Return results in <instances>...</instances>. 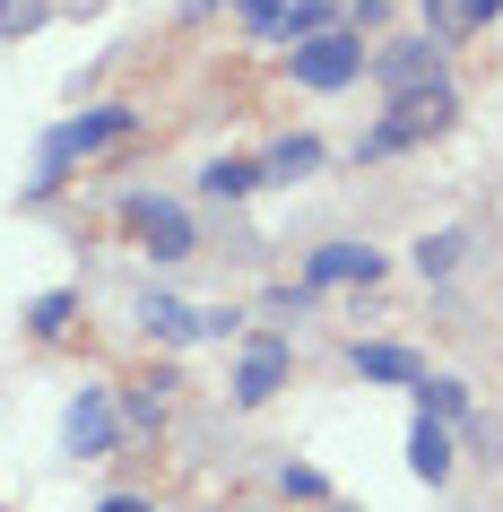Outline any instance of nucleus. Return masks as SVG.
Instances as JSON below:
<instances>
[{
    "label": "nucleus",
    "instance_id": "17",
    "mask_svg": "<svg viewBox=\"0 0 503 512\" xmlns=\"http://www.w3.org/2000/svg\"><path fill=\"white\" fill-rule=\"evenodd\" d=\"M417 417H434V426L469 417V382H451V374H425V382H417Z\"/></svg>",
    "mask_w": 503,
    "mask_h": 512
},
{
    "label": "nucleus",
    "instance_id": "8",
    "mask_svg": "<svg viewBox=\"0 0 503 512\" xmlns=\"http://www.w3.org/2000/svg\"><path fill=\"white\" fill-rule=\"evenodd\" d=\"M373 278H382V252H373V243H321V252H313V261H304V287H313V296H321V287H373Z\"/></svg>",
    "mask_w": 503,
    "mask_h": 512
},
{
    "label": "nucleus",
    "instance_id": "11",
    "mask_svg": "<svg viewBox=\"0 0 503 512\" xmlns=\"http://www.w3.org/2000/svg\"><path fill=\"white\" fill-rule=\"evenodd\" d=\"M408 469H417L425 486H443L451 469H460V460H451V426H434V417H417V426H408Z\"/></svg>",
    "mask_w": 503,
    "mask_h": 512
},
{
    "label": "nucleus",
    "instance_id": "19",
    "mask_svg": "<svg viewBox=\"0 0 503 512\" xmlns=\"http://www.w3.org/2000/svg\"><path fill=\"white\" fill-rule=\"evenodd\" d=\"M425 35H434V44H460V35H469V0H425Z\"/></svg>",
    "mask_w": 503,
    "mask_h": 512
},
{
    "label": "nucleus",
    "instance_id": "1",
    "mask_svg": "<svg viewBox=\"0 0 503 512\" xmlns=\"http://www.w3.org/2000/svg\"><path fill=\"white\" fill-rule=\"evenodd\" d=\"M139 131V113L131 105H96V113H79V122H61L53 139H44V157H35V183H27V200H53L61 191V174L79 157H105L113 139H131Z\"/></svg>",
    "mask_w": 503,
    "mask_h": 512
},
{
    "label": "nucleus",
    "instance_id": "22",
    "mask_svg": "<svg viewBox=\"0 0 503 512\" xmlns=\"http://www.w3.org/2000/svg\"><path fill=\"white\" fill-rule=\"evenodd\" d=\"M191 322H200V339H235L243 313H235V304H191Z\"/></svg>",
    "mask_w": 503,
    "mask_h": 512
},
{
    "label": "nucleus",
    "instance_id": "2",
    "mask_svg": "<svg viewBox=\"0 0 503 512\" xmlns=\"http://www.w3.org/2000/svg\"><path fill=\"white\" fill-rule=\"evenodd\" d=\"M451 113H460L451 79H443V87H425V96H399V105L382 113L365 139H356V165H373V157H408V148H425V139H443V131H451Z\"/></svg>",
    "mask_w": 503,
    "mask_h": 512
},
{
    "label": "nucleus",
    "instance_id": "7",
    "mask_svg": "<svg viewBox=\"0 0 503 512\" xmlns=\"http://www.w3.org/2000/svg\"><path fill=\"white\" fill-rule=\"evenodd\" d=\"M287 365H295V348L278 339V330L243 339V356H235V408H269L278 391H287Z\"/></svg>",
    "mask_w": 503,
    "mask_h": 512
},
{
    "label": "nucleus",
    "instance_id": "20",
    "mask_svg": "<svg viewBox=\"0 0 503 512\" xmlns=\"http://www.w3.org/2000/svg\"><path fill=\"white\" fill-rule=\"evenodd\" d=\"M53 18V0H0V44H18V35H35Z\"/></svg>",
    "mask_w": 503,
    "mask_h": 512
},
{
    "label": "nucleus",
    "instance_id": "3",
    "mask_svg": "<svg viewBox=\"0 0 503 512\" xmlns=\"http://www.w3.org/2000/svg\"><path fill=\"white\" fill-rule=\"evenodd\" d=\"M295 87H313V96H339V87H356L373 70V53H365V35L356 27H330V35H313V44H295Z\"/></svg>",
    "mask_w": 503,
    "mask_h": 512
},
{
    "label": "nucleus",
    "instance_id": "18",
    "mask_svg": "<svg viewBox=\"0 0 503 512\" xmlns=\"http://www.w3.org/2000/svg\"><path fill=\"white\" fill-rule=\"evenodd\" d=\"M70 322H79V296H70V287H53V296L27 304V330H35V339H61Z\"/></svg>",
    "mask_w": 503,
    "mask_h": 512
},
{
    "label": "nucleus",
    "instance_id": "23",
    "mask_svg": "<svg viewBox=\"0 0 503 512\" xmlns=\"http://www.w3.org/2000/svg\"><path fill=\"white\" fill-rule=\"evenodd\" d=\"M278 486H287V495H304V504H321V495H330V478H321V469H295V460L278 469Z\"/></svg>",
    "mask_w": 503,
    "mask_h": 512
},
{
    "label": "nucleus",
    "instance_id": "26",
    "mask_svg": "<svg viewBox=\"0 0 503 512\" xmlns=\"http://www.w3.org/2000/svg\"><path fill=\"white\" fill-rule=\"evenodd\" d=\"M486 18H503V0H469V27H486Z\"/></svg>",
    "mask_w": 503,
    "mask_h": 512
},
{
    "label": "nucleus",
    "instance_id": "9",
    "mask_svg": "<svg viewBox=\"0 0 503 512\" xmlns=\"http://www.w3.org/2000/svg\"><path fill=\"white\" fill-rule=\"evenodd\" d=\"M347 365H356L365 382H399V391H417V382H425L417 348H399V339H356V348H347Z\"/></svg>",
    "mask_w": 503,
    "mask_h": 512
},
{
    "label": "nucleus",
    "instance_id": "16",
    "mask_svg": "<svg viewBox=\"0 0 503 512\" xmlns=\"http://www.w3.org/2000/svg\"><path fill=\"white\" fill-rule=\"evenodd\" d=\"M330 27H347L339 9H330V0H287V18H278V44H313V35H330Z\"/></svg>",
    "mask_w": 503,
    "mask_h": 512
},
{
    "label": "nucleus",
    "instance_id": "14",
    "mask_svg": "<svg viewBox=\"0 0 503 512\" xmlns=\"http://www.w3.org/2000/svg\"><path fill=\"white\" fill-rule=\"evenodd\" d=\"M165 391H174V374H148L122 391V434H157L165 426Z\"/></svg>",
    "mask_w": 503,
    "mask_h": 512
},
{
    "label": "nucleus",
    "instance_id": "21",
    "mask_svg": "<svg viewBox=\"0 0 503 512\" xmlns=\"http://www.w3.org/2000/svg\"><path fill=\"white\" fill-rule=\"evenodd\" d=\"M243 9V27L261 35V44H278V18H287V0H235Z\"/></svg>",
    "mask_w": 503,
    "mask_h": 512
},
{
    "label": "nucleus",
    "instance_id": "25",
    "mask_svg": "<svg viewBox=\"0 0 503 512\" xmlns=\"http://www.w3.org/2000/svg\"><path fill=\"white\" fill-rule=\"evenodd\" d=\"M96 512H157V504H139V495H105Z\"/></svg>",
    "mask_w": 503,
    "mask_h": 512
},
{
    "label": "nucleus",
    "instance_id": "12",
    "mask_svg": "<svg viewBox=\"0 0 503 512\" xmlns=\"http://www.w3.org/2000/svg\"><path fill=\"white\" fill-rule=\"evenodd\" d=\"M139 330L165 339V348H191V339H200V322H191L183 296H139Z\"/></svg>",
    "mask_w": 503,
    "mask_h": 512
},
{
    "label": "nucleus",
    "instance_id": "13",
    "mask_svg": "<svg viewBox=\"0 0 503 512\" xmlns=\"http://www.w3.org/2000/svg\"><path fill=\"white\" fill-rule=\"evenodd\" d=\"M200 191L209 200H252L261 191V157H209L200 165Z\"/></svg>",
    "mask_w": 503,
    "mask_h": 512
},
{
    "label": "nucleus",
    "instance_id": "24",
    "mask_svg": "<svg viewBox=\"0 0 503 512\" xmlns=\"http://www.w3.org/2000/svg\"><path fill=\"white\" fill-rule=\"evenodd\" d=\"M382 18H391V0H356V9H347V27H356V35H373Z\"/></svg>",
    "mask_w": 503,
    "mask_h": 512
},
{
    "label": "nucleus",
    "instance_id": "15",
    "mask_svg": "<svg viewBox=\"0 0 503 512\" xmlns=\"http://www.w3.org/2000/svg\"><path fill=\"white\" fill-rule=\"evenodd\" d=\"M304 174H321V139H304V131L261 157V183H304Z\"/></svg>",
    "mask_w": 503,
    "mask_h": 512
},
{
    "label": "nucleus",
    "instance_id": "6",
    "mask_svg": "<svg viewBox=\"0 0 503 512\" xmlns=\"http://www.w3.org/2000/svg\"><path fill=\"white\" fill-rule=\"evenodd\" d=\"M373 79H382V96H425V87H443V44L434 35H408V44H382L373 53Z\"/></svg>",
    "mask_w": 503,
    "mask_h": 512
},
{
    "label": "nucleus",
    "instance_id": "4",
    "mask_svg": "<svg viewBox=\"0 0 503 512\" xmlns=\"http://www.w3.org/2000/svg\"><path fill=\"white\" fill-rule=\"evenodd\" d=\"M122 226H131L157 261H191V252H200L191 209H183V200H157V191H131V200H122Z\"/></svg>",
    "mask_w": 503,
    "mask_h": 512
},
{
    "label": "nucleus",
    "instance_id": "5",
    "mask_svg": "<svg viewBox=\"0 0 503 512\" xmlns=\"http://www.w3.org/2000/svg\"><path fill=\"white\" fill-rule=\"evenodd\" d=\"M113 443H122V400L87 382L79 400L61 408V452H70V460H105Z\"/></svg>",
    "mask_w": 503,
    "mask_h": 512
},
{
    "label": "nucleus",
    "instance_id": "10",
    "mask_svg": "<svg viewBox=\"0 0 503 512\" xmlns=\"http://www.w3.org/2000/svg\"><path fill=\"white\" fill-rule=\"evenodd\" d=\"M460 270H469V226H434V235H417V278H425V287H451Z\"/></svg>",
    "mask_w": 503,
    "mask_h": 512
}]
</instances>
